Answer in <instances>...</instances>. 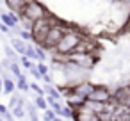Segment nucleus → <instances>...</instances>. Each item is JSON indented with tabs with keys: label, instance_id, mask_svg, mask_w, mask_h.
Wrapping results in <instances>:
<instances>
[{
	"label": "nucleus",
	"instance_id": "f257e3e1",
	"mask_svg": "<svg viewBox=\"0 0 130 121\" xmlns=\"http://www.w3.org/2000/svg\"><path fill=\"white\" fill-rule=\"evenodd\" d=\"M82 34H80V30L78 29H75V27H70L66 32H64V36L61 38V41H59V45L54 48V52L55 54H59V55H70L71 54V50L82 41Z\"/></svg>",
	"mask_w": 130,
	"mask_h": 121
},
{
	"label": "nucleus",
	"instance_id": "f03ea898",
	"mask_svg": "<svg viewBox=\"0 0 130 121\" xmlns=\"http://www.w3.org/2000/svg\"><path fill=\"white\" fill-rule=\"evenodd\" d=\"M50 27H52L50 16L36 20L32 23V29H30V32H32V43L34 45H43V41H45V38H46V34L50 30Z\"/></svg>",
	"mask_w": 130,
	"mask_h": 121
},
{
	"label": "nucleus",
	"instance_id": "7ed1b4c3",
	"mask_svg": "<svg viewBox=\"0 0 130 121\" xmlns=\"http://www.w3.org/2000/svg\"><path fill=\"white\" fill-rule=\"evenodd\" d=\"M68 29H70V27H68V25H64V23H57V25H52L41 46H43L45 50H54V48H55V46L59 45L61 38L64 36V32H66Z\"/></svg>",
	"mask_w": 130,
	"mask_h": 121
},
{
	"label": "nucleus",
	"instance_id": "20e7f679",
	"mask_svg": "<svg viewBox=\"0 0 130 121\" xmlns=\"http://www.w3.org/2000/svg\"><path fill=\"white\" fill-rule=\"evenodd\" d=\"M20 14H23V16H27L29 20L36 22V20H39V18H46V16H50L52 13H50V11L39 2V0H32V2H29V4L25 6V9H23Z\"/></svg>",
	"mask_w": 130,
	"mask_h": 121
},
{
	"label": "nucleus",
	"instance_id": "39448f33",
	"mask_svg": "<svg viewBox=\"0 0 130 121\" xmlns=\"http://www.w3.org/2000/svg\"><path fill=\"white\" fill-rule=\"evenodd\" d=\"M87 98H89V100H94V101L105 103V101H109V100L112 98V91H110L107 85H96V84H94V87H93V91L89 93Z\"/></svg>",
	"mask_w": 130,
	"mask_h": 121
},
{
	"label": "nucleus",
	"instance_id": "423d86ee",
	"mask_svg": "<svg viewBox=\"0 0 130 121\" xmlns=\"http://www.w3.org/2000/svg\"><path fill=\"white\" fill-rule=\"evenodd\" d=\"M6 2V6H7V9L9 11H14V13H22L23 9H25V6L29 4V2H32V0H4Z\"/></svg>",
	"mask_w": 130,
	"mask_h": 121
},
{
	"label": "nucleus",
	"instance_id": "0eeeda50",
	"mask_svg": "<svg viewBox=\"0 0 130 121\" xmlns=\"http://www.w3.org/2000/svg\"><path fill=\"white\" fill-rule=\"evenodd\" d=\"M11 46H13L20 55H23V54H25V48H27V41H23L20 36H18V38H13V36H11Z\"/></svg>",
	"mask_w": 130,
	"mask_h": 121
},
{
	"label": "nucleus",
	"instance_id": "6e6552de",
	"mask_svg": "<svg viewBox=\"0 0 130 121\" xmlns=\"http://www.w3.org/2000/svg\"><path fill=\"white\" fill-rule=\"evenodd\" d=\"M16 89V84L13 82L11 77H6L4 78V94H13V91Z\"/></svg>",
	"mask_w": 130,
	"mask_h": 121
},
{
	"label": "nucleus",
	"instance_id": "1a4fd4ad",
	"mask_svg": "<svg viewBox=\"0 0 130 121\" xmlns=\"http://www.w3.org/2000/svg\"><path fill=\"white\" fill-rule=\"evenodd\" d=\"M16 87H18L20 91H25V93H27V91L30 89V84L27 82V77H25V75L18 77V80H16Z\"/></svg>",
	"mask_w": 130,
	"mask_h": 121
},
{
	"label": "nucleus",
	"instance_id": "9d476101",
	"mask_svg": "<svg viewBox=\"0 0 130 121\" xmlns=\"http://www.w3.org/2000/svg\"><path fill=\"white\" fill-rule=\"evenodd\" d=\"M34 103H36V107L39 109V110H46L50 105H48V101H46V98L45 96H39V94H36V100H34Z\"/></svg>",
	"mask_w": 130,
	"mask_h": 121
},
{
	"label": "nucleus",
	"instance_id": "9b49d317",
	"mask_svg": "<svg viewBox=\"0 0 130 121\" xmlns=\"http://www.w3.org/2000/svg\"><path fill=\"white\" fill-rule=\"evenodd\" d=\"M4 52H6V57H9L11 61H20V59H18V55H20V54H18V52H16L13 46L4 45Z\"/></svg>",
	"mask_w": 130,
	"mask_h": 121
},
{
	"label": "nucleus",
	"instance_id": "f8f14e48",
	"mask_svg": "<svg viewBox=\"0 0 130 121\" xmlns=\"http://www.w3.org/2000/svg\"><path fill=\"white\" fill-rule=\"evenodd\" d=\"M23 55H27L29 59H32V61H38V54H36V46L34 45H30V43H27V48H25V54Z\"/></svg>",
	"mask_w": 130,
	"mask_h": 121
},
{
	"label": "nucleus",
	"instance_id": "ddd939ff",
	"mask_svg": "<svg viewBox=\"0 0 130 121\" xmlns=\"http://www.w3.org/2000/svg\"><path fill=\"white\" fill-rule=\"evenodd\" d=\"M27 114H29V117H30V119H39L36 103H27Z\"/></svg>",
	"mask_w": 130,
	"mask_h": 121
},
{
	"label": "nucleus",
	"instance_id": "4468645a",
	"mask_svg": "<svg viewBox=\"0 0 130 121\" xmlns=\"http://www.w3.org/2000/svg\"><path fill=\"white\" fill-rule=\"evenodd\" d=\"M43 117H45L46 121H55V119H59V114H57V112H55L54 109H50V107H48V109L45 110Z\"/></svg>",
	"mask_w": 130,
	"mask_h": 121
},
{
	"label": "nucleus",
	"instance_id": "2eb2a0df",
	"mask_svg": "<svg viewBox=\"0 0 130 121\" xmlns=\"http://www.w3.org/2000/svg\"><path fill=\"white\" fill-rule=\"evenodd\" d=\"M18 36H20L23 41H27V43H29V41H32V32H30V30H27V29H23V27L20 29Z\"/></svg>",
	"mask_w": 130,
	"mask_h": 121
},
{
	"label": "nucleus",
	"instance_id": "dca6fc26",
	"mask_svg": "<svg viewBox=\"0 0 130 121\" xmlns=\"http://www.w3.org/2000/svg\"><path fill=\"white\" fill-rule=\"evenodd\" d=\"M20 64H22V68H25V70H30V68H34V62H32V59H29L27 55H22V59H20Z\"/></svg>",
	"mask_w": 130,
	"mask_h": 121
},
{
	"label": "nucleus",
	"instance_id": "f3484780",
	"mask_svg": "<svg viewBox=\"0 0 130 121\" xmlns=\"http://www.w3.org/2000/svg\"><path fill=\"white\" fill-rule=\"evenodd\" d=\"M30 89H32L36 94H39V96H46L45 87H39V84H36V82H32V84H30Z\"/></svg>",
	"mask_w": 130,
	"mask_h": 121
},
{
	"label": "nucleus",
	"instance_id": "a211bd4d",
	"mask_svg": "<svg viewBox=\"0 0 130 121\" xmlns=\"http://www.w3.org/2000/svg\"><path fill=\"white\" fill-rule=\"evenodd\" d=\"M36 68L39 70V73H41V75H46V73H48V66L45 64V61H39V62L36 64Z\"/></svg>",
	"mask_w": 130,
	"mask_h": 121
},
{
	"label": "nucleus",
	"instance_id": "6ab92c4d",
	"mask_svg": "<svg viewBox=\"0 0 130 121\" xmlns=\"http://www.w3.org/2000/svg\"><path fill=\"white\" fill-rule=\"evenodd\" d=\"M30 73H32V77H34L36 80H43V75L39 73V70H38L36 66H34V68H30Z\"/></svg>",
	"mask_w": 130,
	"mask_h": 121
},
{
	"label": "nucleus",
	"instance_id": "aec40b11",
	"mask_svg": "<svg viewBox=\"0 0 130 121\" xmlns=\"http://www.w3.org/2000/svg\"><path fill=\"white\" fill-rule=\"evenodd\" d=\"M20 100H22V98H18V96H14V94H13V96H11V100H9V109H13Z\"/></svg>",
	"mask_w": 130,
	"mask_h": 121
},
{
	"label": "nucleus",
	"instance_id": "412c9836",
	"mask_svg": "<svg viewBox=\"0 0 130 121\" xmlns=\"http://www.w3.org/2000/svg\"><path fill=\"white\" fill-rule=\"evenodd\" d=\"M9 112V105H4V103H0V116L4 117V114Z\"/></svg>",
	"mask_w": 130,
	"mask_h": 121
},
{
	"label": "nucleus",
	"instance_id": "4be33fe9",
	"mask_svg": "<svg viewBox=\"0 0 130 121\" xmlns=\"http://www.w3.org/2000/svg\"><path fill=\"white\" fill-rule=\"evenodd\" d=\"M4 93V78H0V94Z\"/></svg>",
	"mask_w": 130,
	"mask_h": 121
},
{
	"label": "nucleus",
	"instance_id": "5701e85b",
	"mask_svg": "<svg viewBox=\"0 0 130 121\" xmlns=\"http://www.w3.org/2000/svg\"><path fill=\"white\" fill-rule=\"evenodd\" d=\"M128 27H130V23H128Z\"/></svg>",
	"mask_w": 130,
	"mask_h": 121
}]
</instances>
